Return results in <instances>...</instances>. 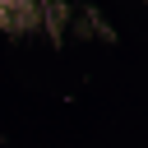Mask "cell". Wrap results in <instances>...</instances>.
Masks as SVG:
<instances>
[{
    "label": "cell",
    "instance_id": "obj_1",
    "mask_svg": "<svg viewBox=\"0 0 148 148\" xmlns=\"http://www.w3.org/2000/svg\"><path fill=\"white\" fill-rule=\"evenodd\" d=\"M42 23V0H0V28L5 32H32Z\"/></svg>",
    "mask_w": 148,
    "mask_h": 148
}]
</instances>
